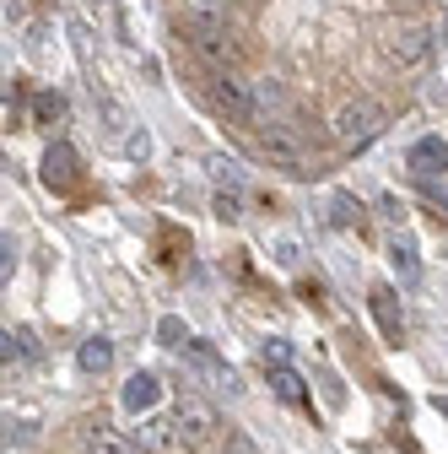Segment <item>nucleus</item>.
<instances>
[{
    "instance_id": "nucleus-1",
    "label": "nucleus",
    "mask_w": 448,
    "mask_h": 454,
    "mask_svg": "<svg viewBox=\"0 0 448 454\" xmlns=\"http://www.w3.org/2000/svg\"><path fill=\"white\" fill-rule=\"evenodd\" d=\"M383 125H389V114H383L373 98H351V103H341V114L329 120V136H335V146L362 152L367 141L383 136Z\"/></svg>"
},
{
    "instance_id": "nucleus-2",
    "label": "nucleus",
    "mask_w": 448,
    "mask_h": 454,
    "mask_svg": "<svg viewBox=\"0 0 448 454\" xmlns=\"http://www.w3.org/2000/svg\"><path fill=\"white\" fill-rule=\"evenodd\" d=\"M184 33H189V49L200 54V60L221 76L233 66V38H228V22H205V17H189L184 22Z\"/></svg>"
},
{
    "instance_id": "nucleus-3",
    "label": "nucleus",
    "mask_w": 448,
    "mask_h": 454,
    "mask_svg": "<svg viewBox=\"0 0 448 454\" xmlns=\"http://www.w3.org/2000/svg\"><path fill=\"white\" fill-rule=\"evenodd\" d=\"M179 368L189 373V379H200L205 389H221V395H233L238 389V379H233V368L228 363H221L211 347H205V340H189V347L179 352Z\"/></svg>"
},
{
    "instance_id": "nucleus-4",
    "label": "nucleus",
    "mask_w": 448,
    "mask_h": 454,
    "mask_svg": "<svg viewBox=\"0 0 448 454\" xmlns=\"http://www.w3.org/2000/svg\"><path fill=\"white\" fill-rule=\"evenodd\" d=\"M259 146H265V157L282 168V174H292V179H308V174H313V168H308V152H303V141H297L292 125H270V130H259Z\"/></svg>"
},
{
    "instance_id": "nucleus-5",
    "label": "nucleus",
    "mask_w": 448,
    "mask_h": 454,
    "mask_svg": "<svg viewBox=\"0 0 448 454\" xmlns=\"http://www.w3.org/2000/svg\"><path fill=\"white\" fill-rule=\"evenodd\" d=\"M174 417H179V438H184V449L211 443V438H216V427H221L216 406H211V401H200V395H184V401L174 406Z\"/></svg>"
},
{
    "instance_id": "nucleus-6",
    "label": "nucleus",
    "mask_w": 448,
    "mask_h": 454,
    "mask_svg": "<svg viewBox=\"0 0 448 454\" xmlns=\"http://www.w3.org/2000/svg\"><path fill=\"white\" fill-rule=\"evenodd\" d=\"M211 103L228 114V120L254 130V82H238V76L221 71V76H211Z\"/></svg>"
},
{
    "instance_id": "nucleus-7",
    "label": "nucleus",
    "mask_w": 448,
    "mask_h": 454,
    "mask_svg": "<svg viewBox=\"0 0 448 454\" xmlns=\"http://www.w3.org/2000/svg\"><path fill=\"white\" fill-rule=\"evenodd\" d=\"M135 443H141L146 454H174V449H184V438H179V417H174V411H151V417L141 422Z\"/></svg>"
},
{
    "instance_id": "nucleus-8",
    "label": "nucleus",
    "mask_w": 448,
    "mask_h": 454,
    "mask_svg": "<svg viewBox=\"0 0 448 454\" xmlns=\"http://www.w3.org/2000/svg\"><path fill=\"white\" fill-rule=\"evenodd\" d=\"M427 54H432V38H427L421 27H400L395 38H389V60H395L400 71H416V66H427Z\"/></svg>"
},
{
    "instance_id": "nucleus-9",
    "label": "nucleus",
    "mask_w": 448,
    "mask_h": 454,
    "mask_svg": "<svg viewBox=\"0 0 448 454\" xmlns=\"http://www.w3.org/2000/svg\"><path fill=\"white\" fill-rule=\"evenodd\" d=\"M81 454H135V438H125L114 422H87L81 427Z\"/></svg>"
},
{
    "instance_id": "nucleus-10",
    "label": "nucleus",
    "mask_w": 448,
    "mask_h": 454,
    "mask_svg": "<svg viewBox=\"0 0 448 454\" xmlns=\"http://www.w3.org/2000/svg\"><path fill=\"white\" fill-rule=\"evenodd\" d=\"M157 401H162L157 373H130V379H125V389H120V406H125V411H135V417H141V411L151 417V411H157Z\"/></svg>"
},
{
    "instance_id": "nucleus-11",
    "label": "nucleus",
    "mask_w": 448,
    "mask_h": 454,
    "mask_svg": "<svg viewBox=\"0 0 448 454\" xmlns=\"http://www.w3.org/2000/svg\"><path fill=\"white\" fill-rule=\"evenodd\" d=\"M432 174H448V141L443 136H421L411 146V179H432Z\"/></svg>"
},
{
    "instance_id": "nucleus-12",
    "label": "nucleus",
    "mask_w": 448,
    "mask_h": 454,
    "mask_svg": "<svg viewBox=\"0 0 448 454\" xmlns=\"http://www.w3.org/2000/svg\"><path fill=\"white\" fill-rule=\"evenodd\" d=\"M367 303H373V319H378L383 340H400L406 319H400V298H395V287H373V293H367Z\"/></svg>"
},
{
    "instance_id": "nucleus-13",
    "label": "nucleus",
    "mask_w": 448,
    "mask_h": 454,
    "mask_svg": "<svg viewBox=\"0 0 448 454\" xmlns=\"http://www.w3.org/2000/svg\"><path fill=\"white\" fill-rule=\"evenodd\" d=\"M71 179H76V146L54 141V146L43 152V184H49V190H66Z\"/></svg>"
},
{
    "instance_id": "nucleus-14",
    "label": "nucleus",
    "mask_w": 448,
    "mask_h": 454,
    "mask_svg": "<svg viewBox=\"0 0 448 454\" xmlns=\"http://www.w3.org/2000/svg\"><path fill=\"white\" fill-rule=\"evenodd\" d=\"M389 265H395V276L406 281V287H416V281H421V254H416V239L411 233L389 239Z\"/></svg>"
},
{
    "instance_id": "nucleus-15",
    "label": "nucleus",
    "mask_w": 448,
    "mask_h": 454,
    "mask_svg": "<svg viewBox=\"0 0 448 454\" xmlns=\"http://www.w3.org/2000/svg\"><path fill=\"white\" fill-rule=\"evenodd\" d=\"M76 368H81L87 379H97V373H108V368H114V340H103V335H92V340H81V352H76Z\"/></svg>"
},
{
    "instance_id": "nucleus-16",
    "label": "nucleus",
    "mask_w": 448,
    "mask_h": 454,
    "mask_svg": "<svg viewBox=\"0 0 448 454\" xmlns=\"http://www.w3.org/2000/svg\"><path fill=\"white\" fill-rule=\"evenodd\" d=\"M205 174H211L221 190H228V195H238V190H243V162H238V157H228V152H211V157H205Z\"/></svg>"
},
{
    "instance_id": "nucleus-17",
    "label": "nucleus",
    "mask_w": 448,
    "mask_h": 454,
    "mask_svg": "<svg viewBox=\"0 0 448 454\" xmlns=\"http://www.w3.org/2000/svg\"><path fill=\"white\" fill-rule=\"evenodd\" d=\"M270 384H275V395H282L287 406H303V401H308V389H303V379H297L292 368H275V373H270Z\"/></svg>"
},
{
    "instance_id": "nucleus-18",
    "label": "nucleus",
    "mask_w": 448,
    "mask_h": 454,
    "mask_svg": "<svg viewBox=\"0 0 448 454\" xmlns=\"http://www.w3.org/2000/svg\"><path fill=\"white\" fill-rule=\"evenodd\" d=\"M60 114H66V98H60V92H38V98H33V120H38V125H54Z\"/></svg>"
},
{
    "instance_id": "nucleus-19",
    "label": "nucleus",
    "mask_w": 448,
    "mask_h": 454,
    "mask_svg": "<svg viewBox=\"0 0 448 454\" xmlns=\"http://www.w3.org/2000/svg\"><path fill=\"white\" fill-rule=\"evenodd\" d=\"M357 216H362V206H357L346 190H341V195H329V222H335V227H351Z\"/></svg>"
},
{
    "instance_id": "nucleus-20",
    "label": "nucleus",
    "mask_w": 448,
    "mask_h": 454,
    "mask_svg": "<svg viewBox=\"0 0 448 454\" xmlns=\"http://www.w3.org/2000/svg\"><path fill=\"white\" fill-rule=\"evenodd\" d=\"M228 6H233V0H184V12L205 17V22H228Z\"/></svg>"
},
{
    "instance_id": "nucleus-21",
    "label": "nucleus",
    "mask_w": 448,
    "mask_h": 454,
    "mask_svg": "<svg viewBox=\"0 0 448 454\" xmlns=\"http://www.w3.org/2000/svg\"><path fill=\"white\" fill-rule=\"evenodd\" d=\"M157 340H162V347H189V330H184V319H174V314H167V319L157 325Z\"/></svg>"
},
{
    "instance_id": "nucleus-22",
    "label": "nucleus",
    "mask_w": 448,
    "mask_h": 454,
    "mask_svg": "<svg viewBox=\"0 0 448 454\" xmlns=\"http://www.w3.org/2000/svg\"><path fill=\"white\" fill-rule=\"evenodd\" d=\"M125 157H130V162H146V157H151V136H146V130H130V136H125Z\"/></svg>"
},
{
    "instance_id": "nucleus-23",
    "label": "nucleus",
    "mask_w": 448,
    "mask_h": 454,
    "mask_svg": "<svg viewBox=\"0 0 448 454\" xmlns=\"http://www.w3.org/2000/svg\"><path fill=\"white\" fill-rule=\"evenodd\" d=\"M211 211H216V222H238V216H243V206H238V195H228V190H221V195H216V206H211Z\"/></svg>"
},
{
    "instance_id": "nucleus-24",
    "label": "nucleus",
    "mask_w": 448,
    "mask_h": 454,
    "mask_svg": "<svg viewBox=\"0 0 448 454\" xmlns=\"http://www.w3.org/2000/svg\"><path fill=\"white\" fill-rule=\"evenodd\" d=\"M416 184H421V195H427V200L448 206V174H432V179H416Z\"/></svg>"
},
{
    "instance_id": "nucleus-25",
    "label": "nucleus",
    "mask_w": 448,
    "mask_h": 454,
    "mask_svg": "<svg viewBox=\"0 0 448 454\" xmlns=\"http://www.w3.org/2000/svg\"><path fill=\"white\" fill-rule=\"evenodd\" d=\"M292 363V347H287V340H270V347H265V368H287Z\"/></svg>"
},
{
    "instance_id": "nucleus-26",
    "label": "nucleus",
    "mask_w": 448,
    "mask_h": 454,
    "mask_svg": "<svg viewBox=\"0 0 448 454\" xmlns=\"http://www.w3.org/2000/svg\"><path fill=\"white\" fill-rule=\"evenodd\" d=\"M275 260H282V265L292 270V265L303 260V249H297V239H275Z\"/></svg>"
},
{
    "instance_id": "nucleus-27",
    "label": "nucleus",
    "mask_w": 448,
    "mask_h": 454,
    "mask_svg": "<svg viewBox=\"0 0 448 454\" xmlns=\"http://www.w3.org/2000/svg\"><path fill=\"white\" fill-rule=\"evenodd\" d=\"M12 265H17V244L6 233V239H0V276H6V281H12Z\"/></svg>"
},
{
    "instance_id": "nucleus-28",
    "label": "nucleus",
    "mask_w": 448,
    "mask_h": 454,
    "mask_svg": "<svg viewBox=\"0 0 448 454\" xmlns=\"http://www.w3.org/2000/svg\"><path fill=\"white\" fill-rule=\"evenodd\" d=\"M319 384H324V401H329V406H346V389H341V379H329V373H324Z\"/></svg>"
},
{
    "instance_id": "nucleus-29",
    "label": "nucleus",
    "mask_w": 448,
    "mask_h": 454,
    "mask_svg": "<svg viewBox=\"0 0 448 454\" xmlns=\"http://www.w3.org/2000/svg\"><path fill=\"white\" fill-rule=\"evenodd\" d=\"M228 454H259V443H254L249 433H233V438H228Z\"/></svg>"
},
{
    "instance_id": "nucleus-30",
    "label": "nucleus",
    "mask_w": 448,
    "mask_h": 454,
    "mask_svg": "<svg viewBox=\"0 0 448 454\" xmlns=\"http://www.w3.org/2000/svg\"><path fill=\"white\" fill-rule=\"evenodd\" d=\"M378 211H383V216H389V222H400V216H406V206H400V200H395V195H383V200H378Z\"/></svg>"
},
{
    "instance_id": "nucleus-31",
    "label": "nucleus",
    "mask_w": 448,
    "mask_h": 454,
    "mask_svg": "<svg viewBox=\"0 0 448 454\" xmlns=\"http://www.w3.org/2000/svg\"><path fill=\"white\" fill-rule=\"evenodd\" d=\"M33 54H49V27H33Z\"/></svg>"
},
{
    "instance_id": "nucleus-32",
    "label": "nucleus",
    "mask_w": 448,
    "mask_h": 454,
    "mask_svg": "<svg viewBox=\"0 0 448 454\" xmlns=\"http://www.w3.org/2000/svg\"><path fill=\"white\" fill-rule=\"evenodd\" d=\"M443 43H448V22H443Z\"/></svg>"
}]
</instances>
